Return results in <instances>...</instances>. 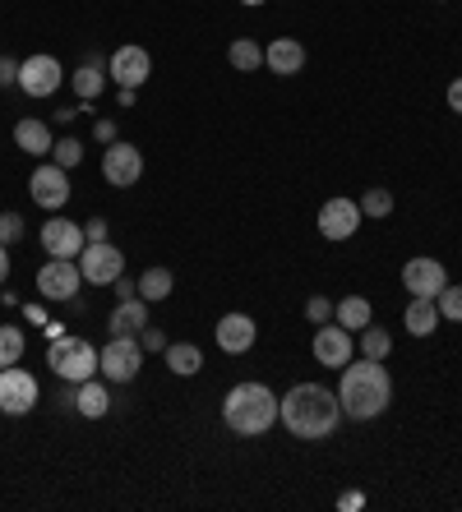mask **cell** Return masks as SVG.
I'll return each mask as SVG.
<instances>
[{
	"mask_svg": "<svg viewBox=\"0 0 462 512\" xmlns=\"http://www.w3.org/2000/svg\"><path fill=\"white\" fill-rule=\"evenodd\" d=\"M342 383H338V402H342V416L352 420H375L389 411L393 402V379L384 370V360H347L342 365Z\"/></svg>",
	"mask_w": 462,
	"mask_h": 512,
	"instance_id": "obj_1",
	"label": "cell"
},
{
	"mask_svg": "<svg viewBox=\"0 0 462 512\" xmlns=\"http://www.w3.org/2000/svg\"><path fill=\"white\" fill-rule=\"evenodd\" d=\"M342 402L338 393L319 388V383H296L287 397H278V420L292 429L296 439H329L338 429Z\"/></svg>",
	"mask_w": 462,
	"mask_h": 512,
	"instance_id": "obj_2",
	"label": "cell"
},
{
	"mask_svg": "<svg viewBox=\"0 0 462 512\" xmlns=\"http://www.w3.org/2000/svg\"><path fill=\"white\" fill-rule=\"evenodd\" d=\"M222 420H227L231 434L259 439V434H268V429L278 425V397H273V388H264V383L245 379L227 393V402H222Z\"/></svg>",
	"mask_w": 462,
	"mask_h": 512,
	"instance_id": "obj_3",
	"label": "cell"
},
{
	"mask_svg": "<svg viewBox=\"0 0 462 512\" xmlns=\"http://www.w3.org/2000/svg\"><path fill=\"white\" fill-rule=\"evenodd\" d=\"M47 365L51 374L61 383H84L98 374V346L84 342V337H51V351H47Z\"/></svg>",
	"mask_w": 462,
	"mask_h": 512,
	"instance_id": "obj_4",
	"label": "cell"
},
{
	"mask_svg": "<svg viewBox=\"0 0 462 512\" xmlns=\"http://www.w3.org/2000/svg\"><path fill=\"white\" fill-rule=\"evenodd\" d=\"M144 370V346L139 337H111L98 351V374H107V383H134Z\"/></svg>",
	"mask_w": 462,
	"mask_h": 512,
	"instance_id": "obj_5",
	"label": "cell"
},
{
	"mask_svg": "<svg viewBox=\"0 0 462 512\" xmlns=\"http://www.w3.org/2000/svg\"><path fill=\"white\" fill-rule=\"evenodd\" d=\"M88 286H111L125 273V254L111 245V240H88L84 245V263H79Z\"/></svg>",
	"mask_w": 462,
	"mask_h": 512,
	"instance_id": "obj_6",
	"label": "cell"
},
{
	"mask_svg": "<svg viewBox=\"0 0 462 512\" xmlns=\"http://www.w3.org/2000/svg\"><path fill=\"white\" fill-rule=\"evenodd\" d=\"M28 194H33L37 208L61 213L65 203H70V176H65V167H56V162H42V167L28 176Z\"/></svg>",
	"mask_w": 462,
	"mask_h": 512,
	"instance_id": "obj_7",
	"label": "cell"
},
{
	"mask_svg": "<svg viewBox=\"0 0 462 512\" xmlns=\"http://www.w3.org/2000/svg\"><path fill=\"white\" fill-rule=\"evenodd\" d=\"M102 176H107V185H116V190L139 185V176H144V157H139V148L125 143V139L107 143V153H102Z\"/></svg>",
	"mask_w": 462,
	"mask_h": 512,
	"instance_id": "obj_8",
	"label": "cell"
},
{
	"mask_svg": "<svg viewBox=\"0 0 462 512\" xmlns=\"http://www.w3.org/2000/svg\"><path fill=\"white\" fill-rule=\"evenodd\" d=\"M37 379L28 370H19V365H10V370H0V411L5 416H28L37 406Z\"/></svg>",
	"mask_w": 462,
	"mask_h": 512,
	"instance_id": "obj_9",
	"label": "cell"
},
{
	"mask_svg": "<svg viewBox=\"0 0 462 512\" xmlns=\"http://www.w3.org/2000/svg\"><path fill=\"white\" fill-rule=\"evenodd\" d=\"M79 282H84L79 259H47L37 268V291L47 300H74L79 296Z\"/></svg>",
	"mask_w": 462,
	"mask_h": 512,
	"instance_id": "obj_10",
	"label": "cell"
},
{
	"mask_svg": "<svg viewBox=\"0 0 462 512\" xmlns=\"http://www.w3.org/2000/svg\"><path fill=\"white\" fill-rule=\"evenodd\" d=\"M65 84V70L56 56H28L19 60V88H24L28 97H51L56 88Z\"/></svg>",
	"mask_w": 462,
	"mask_h": 512,
	"instance_id": "obj_11",
	"label": "cell"
},
{
	"mask_svg": "<svg viewBox=\"0 0 462 512\" xmlns=\"http://www.w3.org/2000/svg\"><path fill=\"white\" fill-rule=\"evenodd\" d=\"M361 222H365V213L356 199H329L319 208V236L324 240H352L361 231Z\"/></svg>",
	"mask_w": 462,
	"mask_h": 512,
	"instance_id": "obj_12",
	"label": "cell"
},
{
	"mask_svg": "<svg viewBox=\"0 0 462 512\" xmlns=\"http://www.w3.org/2000/svg\"><path fill=\"white\" fill-rule=\"evenodd\" d=\"M84 245H88L84 227L70 222V217H51V222H42V250H47L51 259H79Z\"/></svg>",
	"mask_w": 462,
	"mask_h": 512,
	"instance_id": "obj_13",
	"label": "cell"
},
{
	"mask_svg": "<svg viewBox=\"0 0 462 512\" xmlns=\"http://www.w3.org/2000/svg\"><path fill=\"white\" fill-rule=\"evenodd\" d=\"M402 286H407V296L435 300L439 291L449 286V273H444V263L439 259H407L402 263Z\"/></svg>",
	"mask_w": 462,
	"mask_h": 512,
	"instance_id": "obj_14",
	"label": "cell"
},
{
	"mask_svg": "<svg viewBox=\"0 0 462 512\" xmlns=\"http://www.w3.org/2000/svg\"><path fill=\"white\" fill-rule=\"evenodd\" d=\"M310 351H315L319 365H329V370H342V365L352 360V333H347L338 319L319 323V333H315V342H310Z\"/></svg>",
	"mask_w": 462,
	"mask_h": 512,
	"instance_id": "obj_15",
	"label": "cell"
},
{
	"mask_svg": "<svg viewBox=\"0 0 462 512\" xmlns=\"http://www.w3.org/2000/svg\"><path fill=\"white\" fill-rule=\"evenodd\" d=\"M107 74L116 79V88H139L153 74V60H148L144 47H121L107 60Z\"/></svg>",
	"mask_w": 462,
	"mask_h": 512,
	"instance_id": "obj_16",
	"label": "cell"
},
{
	"mask_svg": "<svg viewBox=\"0 0 462 512\" xmlns=\"http://www.w3.org/2000/svg\"><path fill=\"white\" fill-rule=\"evenodd\" d=\"M218 346L227 351V356H245L250 346H255V337H259V328H255V319L250 314H222L218 319Z\"/></svg>",
	"mask_w": 462,
	"mask_h": 512,
	"instance_id": "obj_17",
	"label": "cell"
},
{
	"mask_svg": "<svg viewBox=\"0 0 462 512\" xmlns=\"http://www.w3.org/2000/svg\"><path fill=\"white\" fill-rule=\"evenodd\" d=\"M264 65L273 74H282V79H287V74H301L305 70V47L296 42V37H273V42L264 47Z\"/></svg>",
	"mask_w": 462,
	"mask_h": 512,
	"instance_id": "obj_18",
	"label": "cell"
},
{
	"mask_svg": "<svg viewBox=\"0 0 462 512\" xmlns=\"http://www.w3.org/2000/svg\"><path fill=\"white\" fill-rule=\"evenodd\" d=\"M111 337H134V333H144L148 328V300L144 296H130L121 300L116 310H111Z\"/></svg>",
	"mask_w": 462,
	"mask_h": 512,
	"instance_id": "obj_19",
	"label": "cell"
},
{
	"mask_svg": "<svg viewBox=\"0 0 462 512\" xmlns=\"http://www.w3.org/2000/svg\"><path fill=\"white\" fill-rule=\"evenodd\" d=\"M14 143H19L28 157H51V148H56L47 120H37V116H24L19 125H14Z\"/></svg>",
	"mask_w": 462,
	"mask_h": 512,
	"instance_id": "obj_20",
	"label": "cell"
},
{
	"mask_svg": "<svg viewBox=\"0 0 462 512\" xmlns=\"http://www.w3.org/2000/svg\"><path fill=\"white\" fill-rule=\"evenodd\" d=\"M74 411L84 420H102L111 411V393H107V383L98 379H84V383H74Z\"/></svg>",
	"mask_w": 462,
	"mask_h": 512,
	"instance_id": "obj_21",
	"label": "cell"
},
{
	"mask_svg": "<svg viewBox=\"0 0 462 512\" xmlns=\"http://www.w3.org/2000/svg\"><path fill=\"white\" fill-rule=\"evenodd\" d=\"M402 323H407V333L412 337H430L439 328V305L426 296H416L412 305H407V314H402Z\"/></svg>",
	"mask_w": 462,
	"mask_h": 512,
	"instance_id": "obj_22",
	"label": "cell"
},
{
	"mask_svg": "<svg viewBox=\"0 0 462 512\" xmlns=\"http://www.w3.org/2000/svg\"><path fill=\"white\" fill-rule=\"evenodd\" d=\"M162 356H167V370L181 374V379H190V374L204 370V351H199L195 342H171Z\"/></svg>",
	"mask_w": 462,
	"mask_h": 512,
	"instance_id": "obj_23",
	"label": "cell"
},
{
	"mask_svg": "<svg viewBox=\"0 0 462 512\" xmlns=\"http://www.w3.org/2000/svg\"><path fill=\"white\" fill-rule=\"evenodd\" d=\"M171 291H176V277H171V268H144V273H139V296H144L148 305H162Z\"/></svg>",
	"mask_w": 462,
	"mask_h": 512,
	"instance_id": "obj_24",
	"label": "cell"
},
{
	"mask_svg": "<svg viewBox=\"0 0 462 512\" xmlns=\"http://www.w3.org/2000/svg\"><path fill=\"white\" fill-rule=\"evenodd\" d=\"M333 319H338L347 333H361L365 323H370V300L365 296H342L338 305H333Z\"/></svg>",
	"mask_w": 462,
	"mask_h": 512,
	"instance_id": "obj_25",
	"label": "cell"
},
{
	"mask_svg": "<svg viewBox=\"0 0 462 512\" xmlns=\"http://www.w3.org/2000/svg\"><path fill=\"white\" fill-rule=\"evenodd\" d=\"M74 93L84 97V102H93V97L102 93V84H107V70H102V60H88V65H79V70L70 74Z\"/></svg>",
	"mask_w": 462,
	"mask_h": 512,
	"instance_id": "obj_26",
	"label": "cell"
},
{
	"mask_svg": "<svg viewBox=\"0 0 462 512\" xmlns=\"http://www.w3.org/2000/svg\"><path fill=\"white\" fill-rule=\"evenodd\" d=\"M227 60L231 65H236V70H259V65H264V47H259L255 37H236V42H231L227 47Z\"/></svg>",
	"mask_w": 462,
	"mask_h": 512,
	"instance_id": "obj_27",
	"label": "cell"
},
{
	"mask_svg": "<svg viewBox=\"0 0 462 512\" xmlns=\"http://www.w3.org/2000/svg\"><path fill=\"white\" fill-rule=\"evenodd\" d=\"M24 328H14V323H5L0 328V370H10V365H19L24 360Z\"/></svg>",
	"mask_w": 462,
	"mask_h": 512,
	"instance_id": "obj_28",
	"label": "cell"
},
{
	"mask_svg": "<svg viewBox=\"0 0 462 512\" xmlns=\"http://www.w3.org/2000/svg\"><path fill=\"white\" fill-rule=\"evenodd\" d=\"M393 351V337L384 333V328H375V323H365L361 328V356L365 360H389Z\"/></svg>",
	"mask_w": 462,
	"mask_h": 512,
	"instance_id": "obj_29",
	"label": "cell"
},
{
	"mask_svg": "<svg viewBox=\"0 0 462 512\" xmlns=\"http://www.w3.org/2000/svg\"><path fill=\"white\" fill-rule=\"evenodd\" d=\"M361 213L365 217H389L393 213V194L384 190V185H370V190L361 194Z\"/></svg>",
	"mask_w": 462,
	"mask_h": 512,
	"instance_id": "obj_30",
	"label": "cell"
},
{
	"mask_svg": "<svg viewBox=\"0 0 462 512\" xmlns=\"http://www.w3.org/2000/svg\"><path fill=\"white\" fill-rule=\"evenodd\" d=\"M435 305H439V319L462 323V286H444L435 296Z\"/></svg>",
	"mask_w": 462,
	"mask_h": 512,
	"instance_id": "obj_31",
	"label": "cell"
},
{
	"mask_svg": "<svg viewBox=\"0 0 462 512\" xmlns=\"http://www.w3.org/2000/svg\"><path fill=\"white\" fill-rule=\"evenodd\" d=\"M79 157H84V143H79V139H56V148H51V162H56V167H65V171H70Z\"/></svg>",
	"mask_w": 462,
	"mask_h": 512,
	"instance_id": "obj_32",
	"label": "cell"
},
{
	"mask_svg": "<svg viewBox=\"0 0 462 512\" xmlns=\"http://www.w3.org/2000/svg\"><path fill=\"white\" fill-rule=\"evenodd\" d=\"M305 319L315 323V328H319V323H329L333 319V300L329 296H310V300H305Z\"/></svg>",
	"mask_w": 462,
	"mask_h": 512,
	"instance_id": "obj_33",
	"label": "cell"
},
{
	"mask_svg": "<svg viewBox=\"0 0 462 512\" xmlns=\"http://www.w3.org/2000/svg\"><path fill=\"white\" fill-rule=\"evenodd\" d=\"M14 240H24V217L0 213V245H14Z\"/></svg>",
	"mask_w": 462,
	"mask_h": 512,
	"instance_id": "obj_34",
	"label": "cell"
},
{
	"mask_svg": "<svg viewBox=\"0 0 462 512\" xmlns=\"http://www.w3.org/2000/svg\"><path fill=\"white\" fill-rule=\"evenodd\" d=\"M139 346H144V351H153V356H158V351H167V333H162V328H144V333H139Z\"/></svg>",
	"mask_w": 462,
	"mask_h": 512,
	"instance_id": "obj_35",
	"label": "cell"
},
{
	"mask_svg": "<svg viewBox=\"0 0 462 512\" xmlns=\"http://www.w3.org/2000/svg\"><path fill=\"white\" fill-rule=\"evenodd\" d=\"M10 84H19V60L0 56V88H10Z\"/></svg>",
	"mask_w": 462,
	"mask_h": 512,
	"instance_id": "obj_36",
	"label": "cell"
},
{
	"mask_svg": "<svg viewBox=\"0 0 462 512\" xmlns=\"http://www.w3.org/2000/svg\"><path fill=\"white\" fill-rule=\"evenodd\" d=\"M84 240H107V217H93V222H84Z\"/></svg>",
	"mask_w": 462,
	"mask_h": 512,
	"instance_id": "obj_37",
	"label": "cell"
},
{
	"mask_svg": "<svg viewBox=\"0 0 462 512\" xmlns=\"http://www.w3.org/2000/svg\"><path fill=\"white\" fill-rule=\"evenodd\" d=\"M93 134H98L102 143H116V125H111V120H98V125H93Z\"/></svg>",
	"mask_w": 462,
	"mask_h": 512,
	"instance_id": "obj_38",
	"label": "cell"
},
{
	"mask_svg": "<svg viewBox=\"0 0 462 512\" xmlns=\"http://www.w3.org/2000/svg\"><path fill=\"white\" fill-rule=\"evenodd\" d=\"M449 107L462 116V79H453V84H449Z\"/></svg>",
	"mask_w": 462,
	"mask_h": 512,
	"instance_id": "obj_39",
	"label": "cell"
},
{
	"mask_svg": "<svg viewBox=\"0 0 462 512\" xmlns=\"http://www.w3.org/2000/svg\"><path fill=\"white\" fill-rule=\"evenodd\" d=\"M10 277V245H0V282Z\"/></svg>",
	"mask_w": 462,
	"mask_h": 512,
	"instance_id": "obj_40",
	"label": "cell"
},
{
	"mask_svg": "<svg viewBox=\"0 0 462 512\" xmlns=\"http://www.w3.org/2000/svg\"><path fill=\"white\" fill-rule=\"evenodd\" d=\"M361 503H365L361 494H342V499H338V508H361Z\"/></svg>",
	"mask_w": 462,
	"mask_h": 512,
	"instance_id": "obj_41",
	"label": "cell"
},
{
	"mask_svg": "<svg viewBox=\"0 0 462 512\" xmlns=\"http://www.w3.org/2000/svg\"><path fill=\"white\" fill-rule=\"evenodd\" d=\"M241 5H264V0H241Z\"/></svg>",
	"mask_w": 462,
	"mask_h": 512,
	"instance_id": "obj_42",
	"label": "cell"
}]
</instances>
